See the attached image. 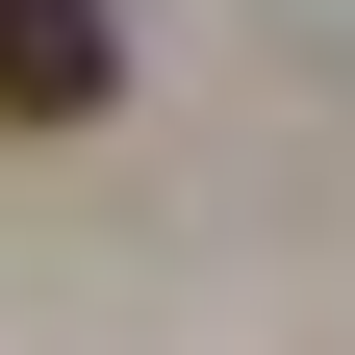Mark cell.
<instances>
[{"label":"cell","mask_w":355,"mask_h":355,"mask_svg":"<svg viewBox=\"0 0 355 355\" xmlns=\"http://www.w3.org/2000/svg\"><path fill=\"white\" fill-rule=\"evenodd\" d=\"M127 102V26L102 0H0V127H102Z\"/></svg>","instance_id":"6da1fadb"}]
</instances>
